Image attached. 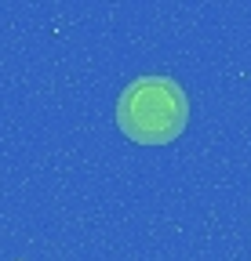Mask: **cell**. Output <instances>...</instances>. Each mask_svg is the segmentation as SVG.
Wrapping results in <instances>:
<instances>
[{
    "label": "cell",
    "instance_id": "1",
    "mask_svg": "<svg viewBox=\"0 0 251 261\" xmlns=\"http://www.w3.org/2000/svg\"><path fill=\"white\" fill-rule=\"evenodd\" d=\"M190 106L175 80L168 76H139L117 102V123L128 138L142 145H164L182 135Z\"/></svg>",
    "mask_w": 251,
    "mask_h": 261
}]
</instances>
